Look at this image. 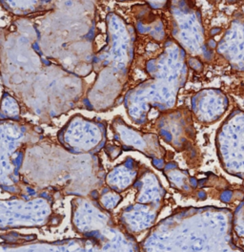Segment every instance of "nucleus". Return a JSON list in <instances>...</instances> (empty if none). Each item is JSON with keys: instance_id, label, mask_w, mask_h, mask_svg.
<instances>
[{"instance_id": "0eeeda50", "label": "nucleus", "mask_w": 244, "mask_h": 252, "mask_svg": "<svg viewBox=\"0 0 244 252\" xmlns=\"http://www.w3.org/2000/svg\"><path fill=\"white\" fill-rule=\"evenodd\" d=\"M122 200L121 195L118 192H116L111 189H105L99 198L100 204L107 210L114 209L122 202Z\"/></svg>"}, {"instance_id": "6e6552de", "label": "nucleus", "mask_w": 244, "mask_h": 252, "mask_svg": "<svg viewBox=\"0 0 244 252\" xmlns=\"http://www.w3.org/2000/svg\"><path fill=\"white\" fill-rule=\"evenodd\" d=\"M104 151L106 152L108 157L111 159H116L122 153V148L119 144H111V145H105Z\"/></svg>"}, {"instance_id": "39448f33", "label": "nucleus", "mask_w": 244, "mask_h": 252, "mask_svg": "<svg viewBox=\"0 0 244 252\" xmlns=\"http://www.w3.org/2000/svg\"><path fill=\"white\" fill-rule=\"evenodd\" d=\"M0 3L7 11L19 16L49 13L56 8L55 2L52 1H1Z\"/></svg>"}, {"instance_id": "423d86ee", "label": "nucleus", "mask_w": 244, "mask_h": 252, "mask_svg": "<svg viewBox=\"0 0 244 252\" xmlns=\"http://www.w3.org/2000/svg\"><path fill=\"white\" fill-rule=\"evenodd\" d=\"M20 105L12 94L5 92L0 102V121H20Z\"/></svg>"}, {"instance_id": "f257e3e1", "label": "nucleus", "mask_w": 244, "mask_h": 252, "mask_svg": "<svg viewBox=\"0 0 244 252\" xmlns=\"http://www.w3.org/2000/svg\"><path fill=\"white\" fill-rule=\"evenodd\" d=\"M108 42L92 58V68L97 76L83 104L86 109L106 111L121 97L133 57L132 28L122 16H107Z\"/></svg>"}, {"instance_id": "7ed1b4c3", "label": "nucleus", "mask_w": 244, "mask_h": 252, "mask_svg": "<svg viewBox=\"0 0 244 252\" xmlns=\"http://www.w3.org/2000/svg\"><path fill=\"white\" fill-rule=\"evenodd\" d=\"M61 146L75 155L93 154L106 143V126L79 114L72 117L58 134Z\"/></svg>"}, {"instance_id": "f03ea898", "label": "nucleus", "mask_w": 244, "mask_h": 252, "mask_svg": "<svg viewBox=\"0 0 244 252\" xmlns=\"http://www.w3.org/2000/svg\"><path fill=\"white\" fill-rule=\"evenodd\" d=\"M43 139L42 131L30 123L0 121V186L12 190L20 181L27 149Z\"/></svg>"}, {"instance_id": "20e7f679", "label": "nucleus", "mask_w": 244, "mask_h": 252, "mask_svg": "<svg viewBox=\"0 0 244 252\" xmlns=\"http://www.w3.org/2000/svg\"><path fill=\"white\" fill-rule=\"evenodd\" d=\"M137 164L135 159L127 158L122 163L113 167L107 174L106 184L109 188L116 191L122 192L132 186L137 178Z\"/></svg>"}]
</instances>
